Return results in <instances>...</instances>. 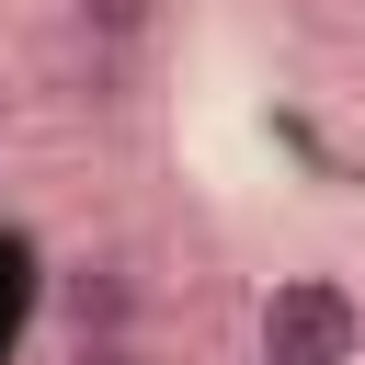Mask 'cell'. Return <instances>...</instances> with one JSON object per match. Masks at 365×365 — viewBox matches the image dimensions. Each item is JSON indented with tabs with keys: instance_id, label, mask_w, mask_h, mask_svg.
Listing matches in <instances>:
<instances>
[{
	"instance_id": "cell-2",
	"label": "cell",
	"mask_w": 365,
	"mask_h": 365,
	"mask_svg": "<svg viewBox=\"0 0 365 365\" xmlns=\"http://www.w3.org/2000/svg\"><path fill=\"white\" fill-rule=\"evenodd\" d=\"M46 308H57V342L148 331V285H137L125 251H68V262H46Z\"/></svg>"
},
{
	"instance_id": "cell-3",
	"label": "cell",
	"mask_w": 365,
	"mask_h": 365,
	"mask_svg": "<svg viewBox=\"0 0 365 365\" xmlns=\"http://www.w3.org/2000/svg\"><path fill=\"white\" fill-rule=\"evenodd\" d=\"M160 34V0H68V46L80 57H137Z\"/></svg>"
},
{
	"instance_id": "cell-1",
	"label": "cell",
	"mask_w": 365,
	"mask_h": 365,
	"mask_svg": "<svg viewBox=\"0 0 365 365\" xmlns=\"http://www.w3.org/2000/svg\"><path fill=\"white\" fill-rule=\"evenodd\" d=\"M251 354L262 365H354L365 354V297L342 274H274L262 319H251Z\"/></svg>"
},
{
	"instance_id": "cell-5",
	"label": "cell",
	"mask_w": 365,
	"mask_h": 365,
	"mask_svg": "<svg viewBox=\"0 0 365 365\" xmlns=\"http://www.w3.org/2000/svg\"><path fill=\"white\" fill-rule=\"evenodd\" d=\"M0 148H11V91H0Z\"/></svg>"
},
{
	"instance_id": "cell-6",
	"label": "cell",
	"mask_w": 365,
	"mask_h": 365,
	"mask_svg": "<svg viewBox=\"0 0 365 365\" xmlns=\"http://www.w3.org/2000/svg\"><path fill=\"white\" fill-rule=\"evenodd\" d=\"M251 365H262V354H251Z\"/></svg>"
},
{
	"instance_id": "cell-4",
	"label": "cell",
	"mask_w": 365,
	"mask_h": 365,
	"mask_svg": "<svg viewBox=\"0 0 365 365\" xmlns=\"http://www.w3.org/2000/svg\"><path fill=\"white\" fill-rule=\"evenodd\" d=\"M57 365H148V331H91V342H57Z\"/></svg>"
}]
</instances>
